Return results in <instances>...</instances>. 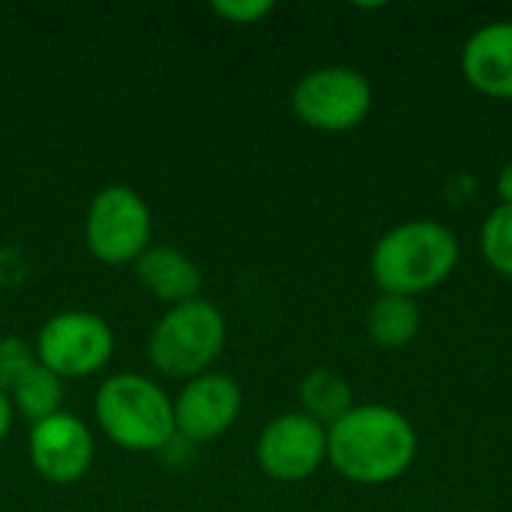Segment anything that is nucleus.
I'll return each mask as SVG.
<instances>
[{"mask_svg":"<svg viewBox=\"0 0 512 512\" xmlns=\"http://www.w3.org/2000/svg\"><path fill=\"white\" fill-rule=\"evenodd\" d=\"M420 453L414 423L381 402L354 405L327 429L330 468L357 486H387L405 477Z\"/></svg>","mask_w":512,"mask_h":512,"instance_id":"obj_1","label":"nucleus"},{"mask_svg":"<svg viewBox=\"0 0 512 512\" xmlns=\"http://www.w3.org/2000/svg\"><path fill=\"white\" fill-rule=\"evenodd\" d=\"M459 267V237L435 219L399 222L381 234L369 270L381 294L420 297L441 288Z\"/></svg>","mask_w":512,"mask_h":512,"instance_id":"obj_2","label":"nucleus"},{"mask_svg":"<svg viewBox=\"0 0 512 512\" xmlns=\"http://www.w3.org/2000/svg\"><path fill=\"white\" fill-rule=\"evenodd\" d=\"M96 420L105 438L129 453H156L177 438L174 399L138 372H120L99 384Z\"/></svg>","mask_w":512,"mask_h":512,"instance_id":"obj_3","label":"nucleus"},{"mask_svg":"<svg viewBox=\"0 0 512 512\" xmlns=\"http://www.w3.org/2000/svg\"><path fill=\"white\" fill-rule=\"evenodd\" d=\"M228 339L225 315L216 303L195 297L171 306L147 339V357L156 372L174 381H192L210 372Z\"/></svg>","mask_w":512,"mask_h":512,"instance_id":"obj_4","label":"nucleus"},{"mask_svg":"<svg viewBox=\"0 0 512 512\" xmlns=\"http://www.w3.org/2000/svg\"><path fill=\"white\" fill-rule=\"evenodd\" d=\"M150 237V207L132 186L114 183L93 195L84 216V243L96 261L108 267L135 264L150 249Z\"/></svg>","mask_w":512,"mask_h":512,"instance_id":"obj_5","label":"nucleus"},{"mask_svg":"<svg viewBox=\"0 0 512 512\" xmlns=\"http://www.w3.org/2000/svg\"><path fill=\"white\" fill-rule=\"evenodd\" d=\"M375 93L354 66H318L291 90L294 117L318 132H351L372 111Z\"/></svg>","mask_w":512,"mask_h":512,"instance_id":"obj_6","label":"nucleus"},{"mask_svg":"<svg viewBox=\"0 0 512 512\" xmlns=\"http://www.w3.org/2000/svg\"><path fill=\"white\" fill-rule=\"evenodd\" d=\"M111 324L87 309H66L51 315L36 333V360L57 378H90L114 357Z\"/></svg>","mask_w":512,"mask_h":512,"instance_id":"obj_7","label":"nucleus"},{"mask_svg":"<svg viewBox=\"0 0 512 512\" xmlns=\"http://www.w3.org/2000/svg\"><path fill=\"white\" fill-rule=\"evenodd\" d=\"M261 471L276 483H303L327 462V429L303 411L273 417L255 444Z\"/></svg>","mask_w":512,"mask_h":512,"instance_id":"obj_8","label":"nucleus"},{"mask_svg":"<svg viewBox=\"0 0 512 512\" xmlns=\"http://www.w3.org/2000/svg\"><path fill=\"white\" fill-rule=\"evenodd\" d=\"M27 453H30L33 471L45 483L72 486L87 477L93 456H96V444H93L90 426L81 417L69 411H57L48 420H39L30 426Z\"/></svg>","mask_w":512,"mask_h":512,"instance_id":"obj_9","label":"nucleus"},{"mask_svg":"<svg viewBox=\"0 0 512 512\" xmlns=\"http://www.w3.org/2000/svg\"><path fill=\"white\" fill-rule=\"evenodd\" d=\"M243 411L240 384L225 372H204L192 381H183L174 396V429L183 441L207 444L222 438Z\"/></svg>","mask_w":512,"mask_h":512,"instance_id":"obj_10","label":"nucleus"},{"mask_svg":"<svg viewBox=\"0 0 512 512\" xmlns=\"http://www.w3.org/2000/svg\"><path fill=\"white\" fill-rule=\"evenodd\" d=\"M465 81L492 99H512V18L489 21L468 36L459 57Z\"/></svg>","mask_w":512,"mask_h":512,"instance_id":"obj_11","label":"nucleus"},{"mask_svg":"<svg viewBox=\"0 0 512 512\" xmlns=\"http://www.w3.org/2000/svg\"><path fill=\"white\" fill-rule=\"evenodd\" d=\"M132 267H135L141 288L162 303L180 306L186 300L201 297V285H204L201 267L177 246H153L150 243V249Z\"/></svg>","mask_w":512,"mask_h":512,"instance_id":"obj_12","label":"nucleus"},{"mask_svg":"<svg viewBox=\"0 0 512 512\" xmlns=\"http://www.w3.org/2000/svg\"><path fill=\"white\" fill-rule=\"evenodd\" d=\"M423 327V315L414 297L402 294H378L366 312V333L378 348L399 351L417 339Z\"/></svg>","mask_w":512,"mask_h":512,"instance_id":"obj_13","label":"nucleus"},{"mask_svg":"<svg viewBox=\"0 0 512 512\" xmlns=\"http://www.w3.org/2000/svg\"><path fill=\"white\" fill-rule=\"evenodd\" d=\"M297 399H300V411L315 423H321L324 429H330L357 405L348 378L333 369L306 372L297 384Z\"/></svg>","mask_w":512,"mask_h":512,"instance_id":"obj_14","label":"nucleus"},{"mask_svg":"<svg viewBox=\"0 0 512 512\" xmlns=\"http://www.w3.org/2000/svg\"><path fill=\"white\" fill-rule=\"evenodd\" d=\"M63 396H66V384L63 378H57L54 372H48L45 366H33L18 384L15 390L9 393V402H12V411H18L24 420L39 423V420H48L51 414L60 411L63 405Z\"/></svg>","mask_w":512,"mask_h":512,"instance_id":"obj_15","label":"nucleus"},{"mask_svg":"<svg viewBox=\"0 0 512 512\" xmlns=\"http://www.w3.org/2000/svg\"><path fill=\"white\" fill-rule=\"evenodd\" d=\"M483 261L504 279H512V204H498L480 228Z\"/></svg>","mask_w":512,"mask_h":512,"instance_id":"obj_16","label":"nucleus"},{"mask_svg":"<svg viewBox=\"0 0 512 512\" xmlns=\"http://www.w3.org/2000/svg\"><path fill=\"white\" fill-rule=\"evenodd\" d=\"M36 348L18 336H3L0 339V390L9 396L15 384L36 366Z\"/></svg>","mask_w":512,"mask_h":512,"instance_id":"obj_17","label":"nucleus"},{"mask_svg":"<svg viewBox=\"0 0 512 512\" xmlns=\"http://www.w3.org/2000/svg\"><path fill=\"white\" fill-rule=\"evenodd\" d=\"M210 9L231 24H258L276 6H273V0H216V3H210Z\"/></svg>","mask_w":512,"mask_h":512,"instance_id":"obj_18","label":"nucleus"},{"mask_svg":"<svg viewBox=\"0 0 512 512\" xmlns=\"http://www.w3.org/2000/svg\"><path fill=\"white\" fill-rule=\"evenodd\" d=\"M12 417H15V411H12V402H9V396L0 390V441L9 435V429H12Z\"/></svg>","mask_w":512,"mask_h":512,"instance_id":"obj_19","label":"nucleus"},{"mask_svg":"<svg viewBox=\"0 0 512 512\" xmlns=\"http://www.w3.org/2000/svg\"><path fill=\"white\" fill-rule=\"evenodd\" d=\"M498 198H501V204H512V162L504 165L498 174Z\"/></svg>","mask_w":512,"mask_h":512,"instance_id":"obj_20","label":"nucleus"}]
</instances>
